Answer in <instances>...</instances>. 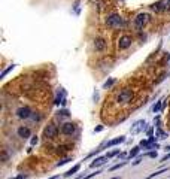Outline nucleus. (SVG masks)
<instances>
[{
  "label": "nucleus",
  "mask_w": 170,
  "mask_h": 179,
  "mask_svg": "<svg viewBox=\"0 0 170 179\" xmlns=\"http://www.w3.org/2000/svg\"><path fill=\"white\" fill-rule=\"evenodd\" d=\"M133 100H134V91L131 88L119 90L118 94H116V97H115V101L118 105H130Z\"/></svg>",
  "instance_id": "f257e3e1"
},
{
  "label": "nucleus",
  "mask_w": 170,
  "mask_h": 179,
  "mask_svg": "<svg viewBox=\"0 0 170 179\" xmlns=\"http://www.w3.org/2000/svg\"><path fill=\"white\" fill-rule=\"evenodd\" d=\"M60 131L61 130L58 128V125L55 123H49L43 128V136H45L46 140H55L57 137H58V134H60Z\"/></svg>",
  "instance_id": "f03ea898"
},
{
  "label": "nucleus",
  "mask_w": 170,
  "mask_h": 179,
  "mask_svg": "<svg viewBox=\"0 0 170 179\" xmlns=\"http://www.w3.org/2000/svg\"><path fill=\"white\" fill-rule=\"evenodd\" d=\"M106 24L111 27V29H123L125 25V21L124 18L121 17V15H118V13H112V15H109L108 18H106Z\"/></svg>",
  "instance_id": "7ed1b4c3"
},
{
  "label": "nucleus",
  "mask_w": 170,
  "mask_h": 179,
  "mask_svg": "<svg viewBox=\"0 0 170 179\" xmlns=\"http://www.w3.org/2000/svg\"><path fill=\"white\" fill-rule=\"evenodd\" d=\"M60 130H61V133L64 136H73L76 133V130H78V125L75 123H72V121H66V123L61 124Z\"/></svg>",
  "instance_id": "20e7f679"
},
{
  "label": "nucleus",
  "mask_w": 170,
  "mask_h": 179,
  "mask_svg": "<svg viewBox=\"0 0 170 179\" xmlns=\"http://www.w3.org/2000/svg\"><path fill=\"white\" fill-rule=\"evenodd\" d=\"M149 21H151V15H149V13H145V12H142V13H139L136 18H134V25L140 30V29H143Z\"/></svg>",
  "instance_id": "39448f33"
},
{
  "label": "nucleus",
  "mask_w": 170,
  "mask_h": 179,
  "mask_svg": "<svg viewBox=\"0 0 170 179\" xmlns=\"http://www.w3.org/2000/svg\"><path fill=\"white\" fill-rule=\"evenodd\" d=\"M131 44H133V37L128 36V34H124V36H121L118 39V49L125 51V49H128L131 46Z\"/></svg>",
  "instance_id": "423d86ee"
},
{
  "label": "nucleus",
  "mask_w": 170,
  "mask_h": 179,
  "mask_svg": "<svg viewBox=\"0 0 170 179\" xmlns=\"http://www.w3.org/2000/svg\"><path fill=\"white\" fill-rule=\"evenodd\" d=\"M32 113H33V111L28 106H21V108H18L15 111V115H17L18 120H30Z\"/></svg>",
  "instance_id": "0eeeda50"
},
{
  "label": "nucleus",
  "mask_w": 170,
  "mask_h": 179,
  "mask_svg": "<svg viewBox=\"0 0 170 179\" xmlns=\"http://www.w3.org/2000/svg\"><path fill=\"white\" fill-rule=\"evenodd\" d=\"M17 134H18V137H21V139L25 140V139H28L32 136V130L27 125H20L18 130H17Z\"/></svg>",
  "instance_id": "6e6552de"
},
{
  "label": "nucleus",
  "mask_w": 170,
  "mask_h": 179,
  "mask_svg": "<svg viewBox=\"0 0 170 179\" xmlns=\"http://www.w3.org/2000/svg\"><path fill=\"white\" fill-rule=\"evenodd\" d=\"M108 161V157L106 155H102V157H96L94 160H93V163L90 164L91 169H96V167H100V166H103L104 163Z\"/></svg>",
  "instance_id": "1a4fd4ad"
},
{
  "label": "nucleus",
  "mask_w": 170,
  "mask_h": 179,
  "mask_svg": "<svg viewBox=\"0 0 170 179\" xmlns=\"http://www.w3.org/2000/svg\"><path fill=\"white\" fill-rule=\"evenodd\" d=\"M94 48H96V51H103L106 48V40L103 37H97L94 40Z\"/></svg>",
  "instance_id": "9d476101"
},
{
  "label": "nucleus",
  "mask_w": 170,
  "mask_h": 179,
  "mask_svg": "<svg viewBox=\"0 0 170 179\" xmlns=\"http://www.w3.org/2000/svg\"><path fill=\"white\" fill-rule=\"evenodd\" d=\"M151 9L155 12H164L166 11V5H164V2H157V3L151 5Z\"/></svg>",
  "instance_id": "9b49d317"
},
{
  "label": "nucleus",
  "mask_w": 170,
  "mask_h": 179,
  "mask_svg": "<svg viewBox=\"0 0 170 179\" xmlns=\"http://www.w3.org/2000/svg\"><path fill=\"white\" fill-rule=\"evenodd\" d=\"M125 140V136H119V137H115V139H112L111 142H108L106 143V146L108 148H111V146H116V145H119V143H123Z\"/></svg>",
  "instance_id": "f8f14e48"
},
{
  "label": "nucleus",
  "mask_w": 170,
  "mask_h": 179,
  "mask_svg": "<svg viewBox=\"0 0 170 179\" xmlns=\"http://www.w3.org/2000/svg\"><path fill=\"white\" fill-rule=\"evenodd\" d=\"M145 125H146L145 121H137L134 124V127H133V133H140L142 130H145Z\"/></svg>",
  "instance_id": "ddd939ff"
},
{
  "label": "nucleus",
  "mask_w": 170,
  "mask_h": 179,
  "mask_svg": "<svg viewBox=\"0 0 170 179\" xmlns=\"http://www.w3.org/2000/svg\"><path fill=\"white\" fill-rule=\"evenodd\" d=\"M79 170H81V164H75L70 170H67V172L64 173V178H70V176H73V175H75L76 172H79Z\"/></svg>",
  "instance_id": "4468645a"
},
{
  "label": "nucleus",
  "mask_w": 170,
  "mask_h": 179,
  "mask_svg": "<svg viewBox=\"0 0 170 179\" xmlns=\"http://www.w3.org/2000/svg\"><path fill=\"white\" fill-rule=\"evenodd\" d=\"M139 152H140V145H139V146H134V148H133V149L128 152V158L131 160V158L137 157V155H139Z\"/></svg>",
  "instance_id": "2eb2a0df"
},
{
  "label": "nucleus",
  "mask_w": 170,
  "mask_h": 179,
  "mask_svg": "<svg viewBox=\"0 0 170 179\" xmlns=\"http://www.w3.org/2000/svg\"><path fill=\"white\" fill-rule=\"evenodd\" d=\"M163 105H164V99H161V100H158L154 106H152V112H158L163 109Z\"/></svg>",
  "instance_id": "dca6fc26"
},
{
  "label": "nucleus",
  "mask_w": 170,
  "mask_h": 179,
  "mask_svg": "<svg viewBox=\"0 0 170 179\" xmlns=\"http://www.w3.org/2000/svg\"><path fill=\"white\" fill-rule=\"evenodd\" d=\"M69 116H70V112H69L67 109H63V111H60L57 113V118H58V120H61V118H69Z\"/></svg>",
  "instance_id": "f3484780"
},
{
  "label": "nucleus",
  "mask_w": 170,
  "mask_h": 179,
  "mask_svg": "<svg viewBox=\"0 0 170 179\" xmlns=\"http://www.w3.org/2000/svg\"><path fill=\"white\" fill-rule=\"evenodd\" d=\"M40 120H42V115L39 112H33L32 116H30V121H33V123H39Z\"/></svg>",
  "instance_id": "a211bd4d"
},
{
  "label": "nucleus",
  "mask_w": 170,
  "mask_h": 179,
  "mask_svg": "<svg viewBox=\"0 0 170 179\" xmlns=\"http://www.w3.org/2000/svg\"><path fill=\"white\" fill-rule=\"evenodd\" d=\"M69 151V146L67 145H58L57 146V154H64V152H67Z\"/></svg>",
  "instance_id": "6ab92c4d"
},
{
  "label": "nucleus",
  "mask_w": 170,
  "mask_h": 179,
  "mask_svg": "<svg viewBox=\"0 0 170 179\" xmlns=\"http://www.w3.org/2000/svg\"><path fill=\"white\" fill-rule=\"evenodd\" d=\"M125 164H127V161H123V163H119V164H115V166H112V167H111V172H113V170H118V169H121V167H124Z\"/></svg>",
  "instance_id": "aec40b11"
},
{
  "label": "nucleus",
  "mask_w": 170,
  "mask_h": 179,
  "mask_svg": "<svg viewBox=\"0 0 170 179\" xmlns=\"http://www.w3.org/2000/svg\"><path fill=\"white\" fill-rule=\"evenodd\" d=\"M118 154H119V149H113V151H111V152H108L106 157H108V158H112V157L118 155Z\"/></svg>",
  "instance_id": "412c9836"
},
{
  "label": "nucleus",
  "mask_w": 170,
  "mask_h": 179,
  "mask_svg": "<svg viewBox=\"0 0 170 179\" xmlns=\"http://www.w3.org/2000/svg\"><path fill=\"white\" fill-rule=\"evenodd\" d=\"M100 152H102V146H100L99 149H96L94 152H91V154H88V157H87V158H91V157H94V155H99Z\"/></svg>",
  "instance_id": "4be33fe9"
},
{
  "label": "nucleus",
  "mask_w": 170,
  "mask_h": 179,
  "mask_svg": "<svg viewBox=\"0 0 170 179\" xmlns=\"http://www.w3.org/2000/svg\"><path fill=\"white\" fill-rule=\"evenodd\" d=\"M69 161H72V160H70V158H64V160L58 161V163H57V166H58V167H60V166H64V164H67Z\"/></svg>",
  "instance_id": "5701e85b"
},
{
  "label": "nucleus",
  "mask_w": 170,
  "mask_h": 179,
  "mask_svg": "<svg viewBox=\"0 0 170 179\" xmlns=\"http://www.w3.org/2000/svg\"><path fill=\"white\" fill-rule=\"evenodd\" d=\"M102 173V170H97L96 173H90L88 176H85V178H82V179H91V178H94V176H97V175H100Z\"/></svg>",
  "instance_id": "b1692460"
},
{
  "label": "nucleus",
  "mask_w": 170,
  "mask_h": 179,
  "mask_svg": "<svg viewBox=\"0 0 170 179\" xmlns=\"http://www.w3.org/2000/svg\"><path fill=\"white\" fill-rule=\"evenodd\" d=\"M157 136H158V139H166V137H167V133H164V131L158 130V131H157Z\"/></svg>",
  "instance_id": "393cba45"
},
{
  "label": "nucleus",
  "mask_w": 170,
  "mask_h": 179,
  "mask_svg": "<svg viewBox=\"0 0 170 179\" xmlns=\"http://www.w3.org/2000/svg\"><path fill=\"white\" fill-rule=\"evenodd\" d=\"M12 69H13V66H9L8 69H6V70H3V73H2V76H0V78H5V76H6V75H8V73L11 72Z\"/></svg>",
  "instance_id": "a878e982"
},
{
  "label": "nucleus",
  "mask_w": 170,
  "mask_h": 179,
  "mask_svg": "<svg viewBox=\"0 0 170 179\" xmlns=\"http://www.w3.org/2000/svg\"><path fill=\"white\" fill-rule=\"evenodd\" d=\"M37 142H39V137H37V136H33V137H32V142H30V145L34 146L36 143H37Z\"/></svg>",
  "instance_id": "bb28decb"
},
{
  "label": "nucleus",
  "mask_w": 170,
  "mask_h": 179,
  "mask_svg": "<svg viewBox=\"0 0 170 179\" xmlns=\"http://www.w3.org/2000/svg\"><path fill=\"white\" fill-rule=\"evenodd\" d=\"M146 157H149V158H157V152L155 151H151V152H148Z\"/></svg>",
  "instance_id": "cd10ccee"
},
{
  "label": "nucleus",
  "mask_w": 170,
  "mask_h": 179,
  "mask_svg": "<svg viewBox=\"0 0 170 179\" xmlns=\"http://www.w3.org/2000/svg\"><path fill=\"white\" fill-rule=\"evenodd\" d=\"M113 82H115V79H111V81H108V82L104 84V88H109V87H112Z\"/></svg>",
  "instance_id": "c85d7f7f"
},
{
  "label": "nucleus",
  "mask_w": 170,
  "mask_h": 179,
  "mask_svg": "<svg viewBox=\"0 0 170 179\" xmlns=\"http://www.w3.org/2000/svg\"><path fill=\"white\" fill-rule=\"evenodd\" d=\"M102 130H103V125H99V127L94 128V133H99V131H102Z\"/></svg>",
  "instance_id": "c756f323"
},
{
  "label": "nucleus",
  "mask_w": 170,
  "mask_h": 179,
  "mask_svg": "<svg viewBox=\"0 0 170 179\" xmlns=\"http://www.w3.org/2000/svg\"><path fill=\"white\" fill-rule=\"evenodd\" d=\"M2 160H3V163L8 160V154H6V151H5V149H3V157H2Z\"/></svg>",
  "instance_id": "7c9ffc66"
},
{
  "label": "nucleus",
  "mask_w": 170,
  "mask_h": 179,
  "mask_svg": "<svg viewBox=\"0 0 170 179\" xmlns=\"http://www.w3.org/2000/svg\"><path fill=\"white\" fill-rule=\"evenodd\" d=\"M140 161H142V157H137V158H136V161H133V164L136 166V164H139Z\"/></svg>",
  "instance_id": "2f4dec72"
},
{
  "label": "nucleus",
  "mask_w": 170,
  "mask_h": 179,
  "mask_svg": "<svg viewBox=\"0 0 170 179\" xmlns=\"http://www.w3.org/2000/svg\"><path fill=\"white\" fill-rule=\"evenodd\" d=\"M167 160H170V154H167L166 157H163V158H161V161H167Z\"/></svg>",
  "instance_id": "473e14b6"
},
{
  "label": "nucleus",
  "mask_w": 170,
  "mask_h": 179,
  "mask_svg": "<svg viewBox=\"0 0 170 179\" xmlns=\"http://www.w3.org/2000/svg\"><path fill=\"white\" fill-rule=\"evenodd\" d=\"M15 179H24V176H23V175H20L18 178H15Z\"/></svg>",
  "instance_id": "72a5a7b5"
},
{
  "label": "nucleus",
  "mask_w": 170,
  "mask_h": 179,
  "mask_svg": "<svg viewBox=\"0 0 170 179\" xmlns=\"http://www.w3.org/2000/svg\"><path fill=\"white\" fill-rule=\"evenodd\" d=\"M166 151H170V145H169V146H166Z\"/></svg>",
  "instance_id": "f704fd0d"
},
{
  "label": "nucleus",
  "mask_w": 170,
  "mask_h": 179,
  "mask_svg": "<svg viewBox=\"0 0 170 179\" xmlns=\"http://www.w3.org/2000/svg\"><path fill=\"white\" fill-rule=\"evenodd\" d=\"M58 178V176H52V178H49V179H57Z\"/></svg>",
  "instance_id": "c9c22d12"
},
{
  "label": "nucleus",
  "mask_w": 170,
  "mask_h": 179,
  "mask_svg": "<svg viewBox=\"0 0 170 179\" xmlns=\"http://www.w3.org/2000/svg\"><path fill=\"white\" fill-rule=\"evenodd\" d=\"M112 179H119V178H112Z\"/></svg>",
  "instance_id": "e433bc0d"
},
{
  "label": "nucleus",
  "mask_w": 170,
  "mask_h": 179,
  "mask_svg": "<svg viewBox=\"0 0 170 179\" xmlns=\"http://www.w3.org/2000/svg\"><path fill=\"white\" fill-rule=\"evenodd\" d=\"M169 123H170V116H169Z\"/></svg>",
  "instance_id": "4c0bfd02"
}]
</instances>
